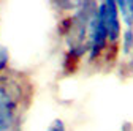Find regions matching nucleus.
Masks as SVG:
<instances>
[{
    "mask_svg": "<svg viewBox=\"0 0 133 131\" xmlns=\"http://www.w3.org/2000/svg\"><path fill=\"white\" fill-rule=\"evenodd\" d=\"M46 131H66L65 122L62 119H54L51 123H49V126H48Z\"/></svg>",
    "mask_w": 133,
    "mask_h": 131,
    "instance_id": "obj_7",
    "label": "nucleus"
},
{
    "mask_svg": "<svg viewBox=\"0 0 133 131\" xmlns=\"http://www.w3.org/2000/svg\"><path fill=\"white\" fill-rule=\"evenodd\" d=\"M119 11L121 22H124L125 28H133V0H121L116 2Z\"/></svg>",
    "mask_w": 133,
    "mask_h": 131,
    "instance_id": "obj_5",
    "label": "nucleus"
},
{
    "mask_svg": "<svg viewBox=\"0 0 133 131\" xmlns=\"http://www.w3.org/2000/svg\"><path fill=\"white\" fill-rule=\"evenodd\" d=\"M119 49H121V65L122 70H130V73H133V28H124L122 37H121V43H119ZM121 70V73H122Z\"/></svg>",
    "mask_w": 133,
    "mask_h": 131,
    "instance_id": "obj_4",
    "label": "nucleus"
},
{
    "mask_svg": "<svg viewBox=\"0 0 133 131\" xmlns=\"http://www.w3.org/2000/svg\"><path fill=\"white\" fill-rule=\"evenodd\" d=\"M32 95L33 87L22 73L6 71L0 76V131H21Z\"/></svg>",
    "mask_w": 133,
    "mask_h": 131,
    "instance_id": "obj_1",
    "label": "nucleus"
},
{
    "mask_svg": "<svg viewBox=\"0 0 133 131\" xmlns=\"http://www.w3.org/2000/svg\"><path fill=\"white\" fill-rule=\"evenodd\" d=\"M97 16L98 21L102 22L108 41L112 47L119 49L121 37H122V22L119 18V11L117 5L114 0H105V2H98L97 5Z\"/></svg>",
    "mask_w": 133,
    "mask_h": 131,
    "instance_id": "obj_3",
    "label": "nucleus"
},
{
    "mask_svg": "<svg viewBox=\"0 0 133 131\" xmlns=\"http://www.w3.org/2000/svg\"><path fill=\"white\" fill-rule=\"evenodd\" d=\"M10 71V51L8 47L0 44V76Z\"/></svg>",
    "mask_w": 133,
    "mask_h": 131,
    "instance_id": "obj_6",
    "label": "nucleus"
},
{
    "mask_svg": "<svg viewBox=\"0 0 133 131\" xmlns=\"http://www.w3.org/2000/svg\"><path fill=\"white\" fill-rule=\"evenodd\" d=\"M97 2H79L76 10L60 21L59 32L66 43V62L81 60L87 55L90 22L97 13Z\"/></svg>",
    "mask_w": 133,
    "mask_h": 131,
    "instance_id": "obj_2",
    "label": "nucleus"
}]
</instances>
